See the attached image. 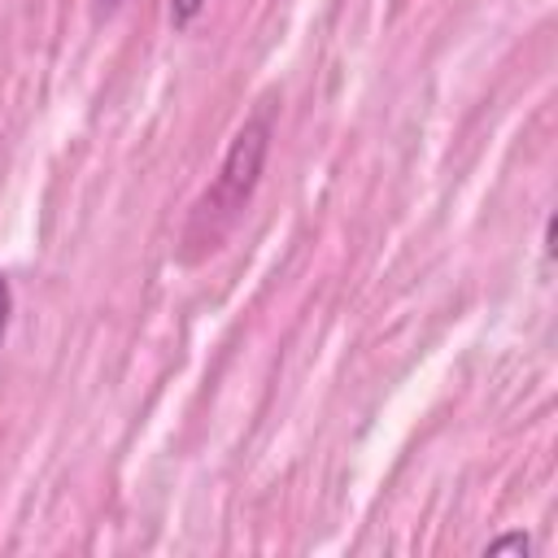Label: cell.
<instances>
[{
	"instance_id": "1",
	"label": "cell",
	"mask_w": 558,
	"mask_h": 558,
	"mask_svg": "<svg viewBox=\"0 0 558 558\" xmlns=\"http://www.w3.org/2000/svg\"><path fill=\"white\" fill-rule=\"evenodd\" d=\"M270 135H275V105L262 100L244 118V126L231 135V144L218 161V174L209 179V187L192 205V218H187V231H183L187 257H196L205 248H218V240L235 227V218L244 214V205H248V196H253V187L266 170Z\"/></svg>"
},
{
	"instance_id": "2",
	"label": "cell",
	"mask_w": 558,
	"mask_h": 558,
	"mask_svg": "<svg viewBox=\"0 0 558 558\" xmlns=\"http://www.w3.org/2000/svg\"><path fill=\"white\" fill-rule=\"evenodd\" d=\"M484 554H532V536H523V532H506V536H497V541H488L484 545Z\"/></svg>"
},
{
	"instance_id": "3",
	"label": "cell",
	"mask_w": 558,
	"mask_h": 558,
	"mask_svg": "<svg viewBox=\"0 0 558 558\" xmlns=\"http://www.w3.org/2000/svg\"><path fill=\"white\" fill-rule=\"evenodd\" d=\"M205 4H209V0H170V22L183 31V26H192V22L201 17Z\"/></svg>"
},
{
	"instance_id": "4",
	"label": "cell",
	"mask_w": 558,
	"mask_h": 558,
	"mask_svg": "<svg viewBox=\"0 0 558 558\" xmlns=\"http://www.w3.org/2000/svg\"><path fill=\"white\" fill-rule=\"evenodd\" d=\"M9 318H13V288H9V279L0 275V344H4V331H9Z\"/></svg>"
}]
</instances>
